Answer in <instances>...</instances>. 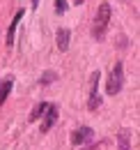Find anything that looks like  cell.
Here are the masks:
<instances>
[{
	"label": "cell",
	"mask_w": 140,
	"mask_h": 150,
	"mask_svg": "<svg viewBox=\"0 0 140 150\" xmlns=\"http://www.w3.org/2000/svg\"><path fill=\"white\" fill-rule=\"evenodd\" d=\"M21 19H23V9H18L16 14H14V19H12V23H9V28H7V37H5V44H7V46L14 44V33H16Z\"/></svg>",
	"instance_id": "cell-6"
},
{
	"label": "cell",
	"mask_w": 140,
	"mask_h": 150,
	"mask_svg": "<svg viewBox=\"0 0 140 150\" xmlns=\"http://www.w3.org/2000/svg\"><path fill=\"white\" fill-rule=\"evenodd\" d=\"M12 88H14V79L12 76H7L2 83H0V109H2V104H5V99L9 97V93H12Z\"/></svg>",
	"instance_id": "cell-7"
},
{
	"label": "cell",
	"mask_w": 140,
	"mask_h": 150,
	"mask_svg": "<svg viewBox=\"0 0 140 150\" xmlns=\"http://www.w3.org/2000/svg\"><path fill=\"white\" fill-rule=\"evenodd\" d=\"M92 139H94L92 127H78V129L71 134V143H74V146H83V143H88Z\"/></svg>",
	"instance_id": "cell-5"
},
{
	"label": "cell",
	"mask_w": 140,
	"mask_h": 150,
	"mask_svg": "<svg viewBox=\"0 0 140 150\" xmlns=\"http://www.w3.org/2000/svg\"><path fill=\"white\" fill-rule=\"evenodd\" d=\"M99 79H101L99 69L90 76V99H88V109H90V111H97V109L101 106V97H99Z\"/></svg>",
	"instance_id": "cell-3"
},
{
	"label": "cell",
	"mask_w": 140,
	"mask_h": 150,
	"mask_svg": "<svg viewBox=\"0 0 140 150\" xmlns=\"http://www.w3.org/2000/svg\"><path fill=\"white\" fill-rule=\"evenodd\" d=\"M117 148L131 150V132L129 129H120V134H117Z\"/></svg>",
	"instance_id": "cell-8"
},
{
	"label": "cell",
	"mask_w": 140,
	"mask_h": 150,
	"mask_svg": "<svg viewBox=\"0 0 140 150\" xmlns=\"http://www.w3.org/2000/svg\"><path fill=\"white\" fill-rule=\"evenodd\" d=\"M37 5H39V0H32V7H37Z\"/></svg>",
	"instance_id": "cell-13"
},
{
	"label": "cell",
	"mask_w": 140,
	"mask_h": 150,
	"mask_svg": "<svg viewBox=\"0 0 140 150\" xmlns=\"http://www.w3.org/2000/svg\"><path fill=\"white\" fill-rule=\"evenodd\" d=\"M108 23H110V2H106V0H104V2L99 5V9H97L94 25H92V35H94V39H97V42L106 37Z\"/></svg>",
	"instance_id": "cell-1"
},
{
	"label": "cell",
	"mask_w": 140,
	"mask_h": 150,
	"mask_svg": "<svg viewBox=\"0 0 140 150\" xmlns=\"http://www.w3.org/2000/svg\"><path fill=\"white\" fill-rule=\"evenodd\" d=\"M55 12L57 14H64L67 12V0H55Z\"/></svg>",
	"instance_id": "cell-12"
},
{
	"label": "cell",
	"mask_w": 140,
	"mask_h": 150,
	"mask_svg": "<svg viewBox=\"0 0 140 150\" xmlns=\"http://www.w3.org/2000/svg\"><path fill=\"white\" fill-rule=\"evenodd\" d=\"M124 86V65L122 62H115L113 72H110V79H108V86H106V93L108 95H117Z\"/></svg>",
	"instance_id": "cell-2"
},
{
	"label": "cell",
	"mask_w": 140,
	"mask_h": 150,
	"mask_svg": "<svg viewBox=\"0 0 140 150\" xmlns=\"http://www.w3.org/2000/svg\"><path fill=\"white\" fill-rule=\"evenodd\" d=\"M55 79H57V74L48 69V72H44V74H41V79H39V83H41V86H51V83L55 81Z\"/></svg>",
	"instance_id": "cell-11"
},
{
	"label": "cell",
	"mask_w": 140,
	"mask_h": 150,
	"mask_svg": "<svg viewBox=\"0 0 140 150\" xmlns=\"http://www.w3.org/2000/svg\"><path fill=\"white\" fill-rule=\"evenodd\" d=\"M69 30H67V28H60V30H57V49H60V51H67V49H69Z\"/></svg>",
	"instance_id": "cell-9"
},
{
	"label": "cell",
	"mask_w": 140,
	"mask_h": 150,
	"mask_svg": "<svg viewBox=\"0 0 140 150\" xmlns=\"http://www.w3.org/2000/svg\"><path fill=\"white\" fill-rule=\"evenodd\" d=\"M83 2H85V0H76V5H83Z\"/></svg>",
	"instance_id": "cell-14"
},
{
	"label": "cell",
	"mask_w": 140,
	"mask_h": 150,
	"mask_svg": "<svg viewBox=\"0 0 140 150\" xmlns=\"http://www.w3.org/2000/svg\"><path fill=\"white\" fill-rule=\"evenodd\" d=\"M41 118H44V120H41V134H46V132H51V127L57 122V106H55V104H51Z\"/></svg>",
	"instance_id": "cell-4"
},
{
	"label": "cell",
	"mask_w": 140,
	"mask_h": 150,
	"mask_svg": "<svg viewBox=\"0 0 140 150\" xmlns=\"http://www.w3.org/2000/svg\"><path fill=\"white\" fill-rule=\"evenodd\" d=\"M48 106H51L48 102H39L35 109H32V113H30V122H37V120H39V118L46 113V109H48Z\"/></svg>",
	"instance_id": "cell-10"
}]
</instances>
